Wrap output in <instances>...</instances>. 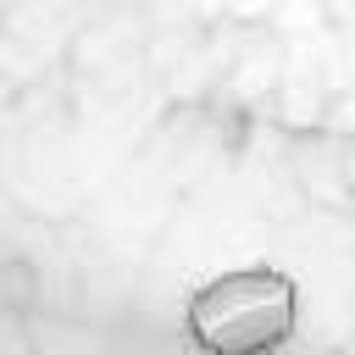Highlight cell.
<instances>
[{
  "label": "cell",
  "mask_w": 355,
  "mask_h": 355,
  "mask_svg": "<svg viewBox=\"0 0 355 355\" xmlns=\"http://www.w3.org/2000/svg\"><path fill=\"white\" fill-rule=\"evenodd\" d=\"M300 322V288L277 266H239L189 294V338L205 355H272Z\"/></svg>",
  "instance_id": "6da1fadb"
}]
</instances>
